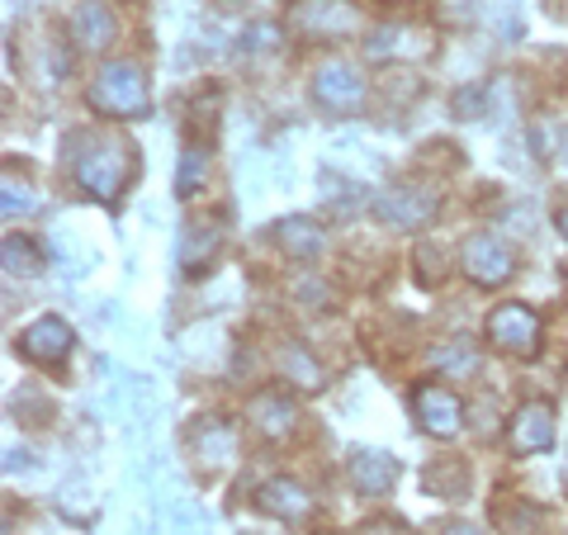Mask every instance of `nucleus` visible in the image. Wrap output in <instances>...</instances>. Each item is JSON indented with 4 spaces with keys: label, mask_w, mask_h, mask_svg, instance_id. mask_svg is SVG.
I'll use <instances>...</instances> for the list:
<instances>
[{
    "label": "nucleus",
    "mask_w": 568,
    "mask_h": 535,
    "mask_svg": "<svg viewBox=\"0 0 568 535\" xmlns=\"http://www.w3.org/2000/svg\"><path fill=\"white\" fill-rule=\"evenodd\" d=\"M488 342L507 355H536L540 351V313L526 309V303H497L488 313Z\"/></svg>",
    "instance_id": "4"
},
{
    "label": "nucleus",
    "mask_w": 568,
    "mask_h": 535,
    "mask_svg": "<svg viewBox=\"0 0 568 535\" xmlns=\"http://www.w3.org/2000/svg\"><path fill=\"white\" fill-rule=\"evenodd\" d=\"M426 493L432 497H465L469 493V465L465 460H455V455H440L432 470H426Z\"/></svg>",
    "instance_id": "19"
},
{
    "label": "nucleus",
    "mask_w": 568,
    "mask_h": 535,
    "mask_svg": "<svg viewBox=\"0 0 568 535\" xmlns=\"http://www.w3.org/2000/svg\"><path fill=\"white\" fill-rule=\"evenodd\" d=\"M432 365L446 374V380H474L484 361H478L474 342H446V346H436V351H432Z\"/></svg>",
    "instance_id": "21"
},
{
    "label": "nucleus",
    "mask_w": 568,
    "mask_h": 535,
    "mask_svg": "<svg viewBox=\"0 0 568 535\" xmlns=\"http://www.w3.org/2000/svg\"><path fill=\"white\" fill-rule=\"evenodd\" d=\"M275 24H256L252 33H242V52H265V48H275Z\"/></svg>",
    "instance_id": "25"
},
{
    "label": "nucleus",
    "mask_w": 568,
    "mask_h": 535,
    "mask_svg": "<svg viewBox=\"0 0 568 535\" xmlns=\"http://www.w3.org/2000/svg\"><path fill=\"white\" fill-rule=\"evenodd\" d=\"M290 29L304 39H351L361 29V10L351 0H298L290 10Z\"/></svg>",
    "instance_id": "6"
},
{
    "label": "nucleus",
    "mask_w": 568,
    "mask_h": 535,
    "mask_svg": "<svg viewBox=\"0 0 568 535\" xmlns=\"http://www.w3.org/2000/svg\"><path fill=\"white\" fill-rule=\"evenodd\" d=\"M361 535H407V526L388 522V516H375V522H365V526H361Z\"/></svg>",
    "instance_id": "26"
},
{
    "label": "nucleus",
    "mask_w": 568,
    "mask_h": 535,
    "mask_svg": "<svg viewBox=\"0 0 568 535\" xmlns=\"http://www.w3.org/2000/svg\"><path fill=\"white\" fill-rule=\"evenodd\" d=\"M256 507L265 516H280V522H304L313 512V493H304L294 478H271V484H261Z\"/></svg>",
    "instance_id": "15"
},
{
    "label": "nucleus",
    "mask_w": 568,
    "mask_h": 535,
    "mask_svg": "<svg viewBox=\"0 0 568 535\" xmlns=\"http://www.w3.org/2000/svg\"><path fill=\"white\" fill-rule=\"evenodd\" d=\"M219 252H223V223H213V219L185 223L181 246H175V256H181V271L185 275H204L209 261L219 256Z\"/></svg>",
    "instance_id": "12"
},
{
    "label": "nucleus",
    "mask_w": 568,
    "mask_h": 535,
    "mask_svg": "<svg viewBox=\"0 0 568 535\" xmlns=\"http://www.w3.org/2000/svg\"><path fill=\"white\" fill-rule=\"evenodd\" d=\"M413 417L422 422V432H432V436H459V426H465V403H459L446 384H417L413 388Z\"/></svg>",
    "instance_id": "8"
},
{
    "label": "nucleus",
    "mask_w": 568,
    "mask_h": 535,
    "mask_svg": "<svg viewBox=\"0 0 568 535\" xmlns=\"http://www.w3.org/2000/svg\"><path fill=\"white\" fill-rule=\"evenodd\" d=\"M148 71H142L133 58L110 62L95 71L91 81V110L95 114H110V119H138L148 110Z\"/></svg>",
    "instance_id": "2"
},
{
    "label": "nucleus",
    "mask_w": 568,
    "mask_h": 535,
    "mask_svg": "<svg viewBox=\"0 0 568 535\" xmlns=\"http://www.w3.org/2000/svg\"><path fill=\"white\" fill-rule=\"evenodd\" d=\"M511 451L517 455H540L555 445V403H545V398H530L521 403L517 413H511Z\"/></svg>",
    "instance_id": "9"
},
{
    "label": "nucleus",
    "mask_w": 568,
    "mask_h": 535,
    "mask_svg": "<svg viewBox=\"0 0 568 535\" xmlns=\"http://www.w3.org/2000/svg\"><path fill=\"white\" fill-rule=\"evenodd\" d=\"M33 194L24 181H14V175H6V219H14V213H33Z\"/></svg>",
    "instance_id": "23"
},
{
    "label": "nucleus",
    "mask_w": 568,
    "mask_h": 535,
    "mask_svg": "<svg viewBox=\"0 0 568 535\" xmlns=\"http://www.w3.org/2000/svg\"><path fill=\"white\" fill-rule=\"evenodd\" d=\"M204 185H209V142L190 138L185 157H181V175H175V194H181V200H194Z\"/></svg>",
    "instance_id": "20"
},
{
    "label": "nucleus",
    "mask_w": 568,
    "mask_h": 535,
    "mask_svg": "<svg viewBox=\"0 0 568 535\" xmlns=\"http://www.w3.org/2000/svg\"><path fill=\"white\" fill-rule=\"evenodd\" d=\"M71 39H77V48H85V52L110 48L119 39L114 10L104 6V0H81V6L71 10Z\"/></svg>",
    "instance_id": "11"
},
{
    "label": "nucleus",
    "mask_w": 568,
    "mask_h": 535,
    "mask_svg": "<svg viewBox=\"0 0 568 535\" xmlns=\"http://www.w3.org/2000/svg\"><path fill=\"white\" fill-rule=\"evenodd\" d=\"M298 299H308V309H332V284H317L313 275L298 284Z\"/></svg>",
    "instance_id": "24"
},
{
    "label": "nucleus",
    "mask_w": 568,
    "mask_h": 535,
    "mask_svg": "<svg viewBox=\"0 0 568 535\" xmlns=\"http://www.w3.org/2000/svg\"><path fill=\"white\" fill-rule=\"evenodd\" d=\"M313 100L323 104L327 114H355L365 104V77L361 67H351L342 58H327L323 67L313 71Z\"/></svg>",
    "instance_id": "5"
},
{
    "label": "nucleus",
    "mask_w": 568,
    "mask_h": 535,
    "mask_svg": "<svg viewBox=\"0 0 568 535\" xmlns=\"http://www.w3.org/2000/svg\"><path fill=\"white\" fill-rule=\"evenodd\" d=\"M275 365H280L284 380H290L294 388H304V394H313V388H323V384H327L323 361H317V355H313L304 342H284L280 355H275Z\"/></svg>",
    "instance_id": "16"
},
{
    "label": "nucleus",
    "mask_w": 568,
    "mask_h": 535,
    "mask_svg": "<svg viewBox=\"0 0 568 535\" xmlns=\"http://www.w3.org/2000/svg\"><path fill=\"white\" fill-rule=\"evenodd\" d=\"M20 355L33 365H62L71 355V327L62 323V317H39V323H29L20 332Z\"/></svg>",
    "instance_id": "10"
},
{
    "label": "nucleus",
    "mask_w": 568,
    "mask_h": 535,
    "mask_svg": "<svg viewBox=\"0 0 568 535\" xmlns=\"http://www.w3.org/2000/svg\"><path fill=\"white\" fill-rule=\"evenodd\" d=\"M440 209V194L426 190V185H394V190H379L375 194V219L384 228H398V233H417L436 219Z\"/></svg>",
    "instance_id": "3"
},
{
    "label": "nucleus",
    "mask_w": 568,
    "mask_h": 535,
    "mask_svg": "<svg viewBox=\"0 0 568 535\" xmlns=\"http://www.w3.org/2000/svg\"><path fill=\"white\" fill-rule=\"evenodd\" d=\"M194 451H200V460H204L209 470L227 465V460H233V451H237V441H233V426H227V422H219V417H204L200 426H194Z\"/></svg>",
    "instance_id": "18"
},
{
    "label": "nucleus",
    "mask_w": 568,
    "mask_h": 535,
    "mask_svg": "<svg viewBox=\"0 0 568 535\" xmlns=\"http://www.w3.org/2000/svg\"><path fill=\"white\" fill-rule=\"evenodd\" d=\"M138 175V148L114 133H77L71 138V181H77L91 200L119 204Z\"/></svg>",
    "instance_id": "1"
},
{
    "label": "nucleus",
    "mask_w": 568,
    "mask_h": 535,
    "mask_svg": "<svg viewBox=\"0 0 568 535\" xmlns=\"http://www.w3.org/2000/svg\"><path fill=\"white\" fill-rule=\"evenodd\" d=\"M564 484H568V470H564Z\"/></svg>",
    "instance_id": "29"
},
{
    "label": "nucleus",
    "mask_w": 568,
    "mask_h": 535,
    "mask_svg": "<svg viewBox=\"0 0 568 535\" xmlns=\"http://www.w3.org/2000/svg\"><path fill=\"white\" fill-rule=\"evenodd\" d=\"M440 535H484V531H478V526H469V522H450V526L440 531Z\"/></svg>",
    "instance_id": "27"
},
{
    "label": "nucleus",
    "mask_w": 568,
    "mask_h": 535,
    "mask_svg": "<svg viewBox=\"0 0 568 535\" xmlns=\"http://www.w3.org/2000/svg\"><path fill=\"white\" fill-rule=\"evenodd\" d=\"M39 265H43V256L29 238H6V271L10 275H33Z\"/></svg>",
    "instance_id": "22"
},
{
    "label": "nucleus",
    "mask_w": 568,
    "mask_h": 535,
    "mask_svg": "<svg viewBox=\"0 0 568 535\" xmlns=\"http://www.w3.org/2000/svg\"><path fill=\"white\" fill-rule=\"evenodd\" d=\"M555 223H559V233H564V242H568V204L559 209V219H555Z\"/></svg>",
    "instance_id": "28"
},
{
    "label": "nucleus",
    "mask_w": 568,
    "mask_h": 535,
    "mask_svg": "<svg viewBox=\"0 0 568 535\" xmlns=\"http://www.w3.org/2000/svg\"><path fill=\"white\" fill-rule=\"evenodd\" d=\"M351 484L365 497H388L398 488V460L384 451H351Z\"/></svg>",
    "instance_id": "14"
},
{
    "label": "nucleus",
    "mask_w": 568,
    "mask_h": 535,
    "mask_svg": "<svg viewBox=\"0 0 568 535\" xmlns=\"http://www.w3.org/2000/svg\"><path fill=\"white\" fill-rule=\"evenodd\" d=\"M275 242H280V252H284V256L313 261L317 252H323L327 233H323V228H317L313 219H284V223H275Z\"/></svg>",
    "instance_id": "17"
},
{
    "label": "nucleus",
    "mask_w": 568,
    "mask_h": 535,
    "mask_svg": "<svg viewBox=\"0 0 568 535\" xmlns=\"http://www.w3.org/2000/svg\"><path fill=\"white\" fill-rule=\"evenodd\" d=\"M246 417H252V426L265 441H284L298 426V407L294 398H284V388H265V394L246 403Z\"/></svg>",
    "instance_id": "13"
},
{
    "label": "nucleus",
    "mask_w": 568,
    "mask_h": 535,
    "mask_svg": "<svg viewBox=\"0 0 568 535\" xmlns=\"http://www.w3.org/2000/svg\"><path fill=\"white\" fill-rule=\"evenodd\" d=\"M459 265H465V275L474 284H484V290H497L503 280H511L517 271V252L497 238V233H474L465 242V252H459Z\"/></svg>",
    "instance_id": "7"
}]
</instances>
